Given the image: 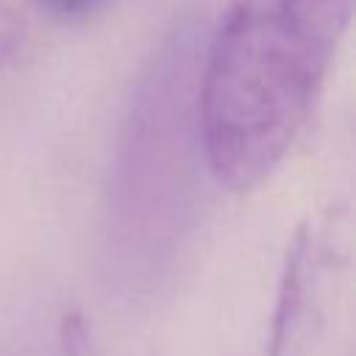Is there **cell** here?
<instances>
[{
	"label": "cell",
	"instance_id": "4",
	"mask_svg": "<svg viewBox=\"0 0 356 356\" xmlns=\"http://www.w3.org/2000/svg\"><path fill=\"white\" fill-rule=\"evenodd\" d=\"M28 3L36 6L42 14H47L50 19L75 22V19H86L89 14H95L106 0H28Z\"/></svg>",
	"mask_w": 356,
	"mask_h": 356
},
{
	"label": "cell",
	"instance_id": "2",
	"mask_svg": "<svg viewBox=\"0 0 356 356\" xmlns=\"http://www.w3.org/2000/svg\"><path fill=\"white\" fill-rule=\"evenodd\" d=\"M320 250H323V239L312 228V231H300L286 253L278 309L273 317L270 356H289L303 339V331L309 325V314L317 298Z\"/></svg>",
	"mask_w": 356,
	"mask_h": 356
},
{
	"label": "cell",
	"instance_id": "3",
	"mask_svg": "<svg viewBox=\"0 0 356 356\" xmlns=\"http://www.w3.org/2000/svg\"><path fill=\"white\" fill-rule=\"evenodd\" d=\"M25 6H31V3L28 0H0V70L14 64L28 47L31 19H28Z\"/></svg>",
	"mask_w": 356,
	"mask_h": 356
},
{
	"label": "cell",
	"instance_id": "1",
	"mask_svg": "<svg viewBox=\"0 0 356 356\" xmlns=\"http://www.w3.org/2000/svg\"><path fill=\"white\" fill-rule=\"evenodd\" d=\"M356 0H228L195 95L220 186L248 192L286 159L328 81Z\"/></svg>",
	"mask_w": 356,
	"mask_h": 356
}]
</instances>
